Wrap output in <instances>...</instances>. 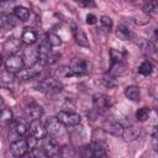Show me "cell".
Returning a JSON list of instances; mask_svg holds the SVG:
<instances>
[{"mask_svg":"<svg viewBox=\"0 0 158 158\" xmlns=\"http://www.w3.org/2000/svg\"><path fill=\"white\" fill-rule=\"evenodd\" d=\"M62 89H63L62 84L53 78H47V79L40 81V84L36 86V90L42 91L47 95H56V94L60 93Z\"/></svg>","mask_w":158,"mask_h":158,"instance_id":"1","label":"cell"},{"mask_svg":"<svg viewBox=\"0 0 158 158\" xmlns=\"http://www.w3.org/2000/svg\"><path fill=\"white\" fill-rule=\"evenodd\" d=\"M83 158H107V153L101 143L91 142L84 147Z\"/></svg>","mask_w":158,"mask_h":158,"instance_id":"2","label":"cell"},{"mask_svg":"<svg viewBox=\"0 0 158 158\" xmlns=\"http://www.w3.org/2000/svg\"><path fill=\"white\" fill-rule=\"evenodd\" d=\"M22 62H23V65L26 68H31L33 67L35 64L38 63V47L35 46V44H31V46H26L22 51Z\"/></svg>","mask_w":158,"mask_h":158,"instance_id":"3","label":"cell"},{"mask_svg":"<svg viewBox=\"0 0 158 158\" xmlns=\"http://www.w3.org/2000/svg\"><path fill=\"white\" fill-rule=\"evenodd\" d=\"M56 117L63 126H77L81 122V116L73 111H59Z\"/></svg>","mask_w":158,"mask_h":158,"instance_id":"4","label":"cell"},{"mask_svg":"<svg viewBox=\"0 0 158 158\" xmlns=\"http://www.w3.org/2000/svg\"><path fill=\"white\" fill-rule=\"evenodd\" d=\"M93 106L94 109L100 112V114H104L106 112L110 106H111V100L109 96H106L105 94H101V93H96L94 94L93 96Z\"/></svg>","mask_w":158,"mask_h":158,"instance_id":"5","label":"cell"},{"mask_svg":"<svg viewBox=\"0 0 158 158\" xmlns=\"http://www.w3.org/2000/svg\"><path fill=\"white\" fill-rule=\"evenodd\" d=\"M46 131L48 135H51V137L53 138H58L64 133V126L57 120V117H49L46 121Z\"/></svg>","mask_w":158,"mask_h":158,"instance_id":"6","label":"cell"},{"mask_svg":"<svg viewBox=\"0 0 158 158\" xmlns=\"http://www.w3.org/2000/svg\"><path fill=\"white\" fill-rule=\"evenodd\" d=\"M42 148L43 151L48 154L49 158H59V152H60V147L59 143L57 142L56 138L51 137V138H43V143H42Z\"/></svg>","mask_w":158,"mask_h":158,"instance_id":"7","label":"cell"},{"mask_svg":"<svg viewBox=\"0 0 158 158\" xmlns=\"http://www.w3.org/2000/svg\"><path fill=\"white\" fill-rule=\"evenodd\" d=\"M42 68H43V64H42V63H37V64H35V65L31 67V68H25V69L22 68L19 73L15 74V77H16L19 80H30V79L36 78V77L41 73Z\"/></svg>","mask_w":158,"mask_h":158,"instance_id":"8","label":"cell"},{"mask_svg":"<svg viewBox=\"0 0 158 158\" xmlns=\"http://www.w3.org/2000/svg\"><path fill=\"white\" fill-rule=\"evenodd\" d=\"M5 68L9 73L11 74H16L19 73L22 68H23V62L22 58L17 54H11L7 56V58L5 59Z\"/></svg>","mask_w":158,"mask_h":158,"instance_id":"9","label":"cell"},{"mask_svg":"<svg viewBox=\"0 0 158 158\" xmlns=\"http://www.w3.org/2000/svg\"><path fill=\"white\" fill-rule=\"evenodd\" d=\"M26 116L28 118H31L32 121L33 120H40V117L43 115V109L41 105H38L36 101L33 100H30L26 105H25V109H23Z\"/></svg>","mask_w":158,"mask_h":158,"instance_id":"10","label":"cell"},{"mask_svg":"<svg viewBox=\"0 0 158 158\" xmlns=\"http://www.w3.org/2000/svg\"><path fill=\"white\" fill-rule=\"evenodd\" d=\"M28 146H27V142L26 139H15L14 142H11L10 144V152L14 157L16 158H21V157H25L26 153L28 152Z\"/></svg>","mask_w":158,"mask_h":158,"instance_id":"11","label":"cell"},{"mask_svg":"<svg viewBox=\"0 0 158 158\" xmlns=\"http://www.w3.org/2000/svg\"><path fill=\"white\" fill-rule=\"evenodd\" d=\"M30 132L31 136H33L36 139H43L47 136V131L44 125L41 122V120H33L30 123Z\"/></svg>","mask_w":158,"mask_h":158,"instance_id":"12","label":"cell"},{"mask_svg":"<svg viewBox=\"0 0 158 158\" xmlns=\"http://www.w3.org/2000/svg\"><path fill=\"white\" fill-rule=\"evenodd\" d=\"M70 69L73 72L74 75H84L89 72V64L85 59H81V58H75L72 60L70 63Z\"/></svg>","mask_w":158,"mask_h":158,"instance_id":"13","label":"cell"},{"mask_svg":"<svg viewBox=\"0 0 158 158\" xmlns=\"http://www.w3.org/2000/svg\"><path fill=\"white\" fill-rule=\"evenodd\" d=\"M141 133H142V127H139L137 125H131L123 130L122 137L126 142H135L136 139H138Z\"/></svg>","mask_w":158,"mask_h":158,"instance_id":"14","label":"cell"},{"mask_svg":"<svg viewBox=\"0 0 158 158\" xmlns=\"http://www.w3.org/2000/svg\"><path fill=\"white\" fill-rule=\"evenodd\" d=\"M20 47H21V41H19L15 37L7 38L2 44V49L5 53H7V56L16 54V52L20 49Z\"/></svg>","mask_w":158,"mask_h":158,"instance_id":"15","label":"cell"},{"mask_svg":"<svg viewBox=\"0 0 158 158\" xmlns=\"http://www.w3.org/2000/svg\"><path fill=\"white\" fill-rule=\"evenodd\" d=\"M73 36H74L75 43L79 44L80 47L88 48V47L90 46L89 40H88V36H86V33L83 31V28H80V27H74V28H73Z\"/></svg>","mask_w":158,"mask_h":158,"instance_id":"16","label":"cell"},{"mask_svg":"<svg viewBox=\"0 0 158 158\" xmlns=\"http://www.w3.org/2000/svg\"><path fill=\"white\" fill-rule=\"evenodd\" d=\"M16 17L14 15L6 14V15H0V28L4 31H10L16 26Z\"/></svg>","mask_w":158,"mask_h":158,"instance_id":"17","label":"cell"},{"mask_svg":"<svg viewBox=\"0 0 158 158\" xmlns=\"http://www.w3.org/2000/svg\"><path fill=\"white\" fill-rule=\"evenodd\" d=\"M123 130H125V127H123L122 123H120L118 121H111V122L106 123V126H105V131H106L107 133L115 136V137L122 136Z\"/></svg>","mask_w":158,"mask_h":158,"instance_id":"18","label":"cell"},{"mask_svg":"<svg viewBox=\"0 0 158 158\" xmlns=\"http://www.w3.org/2000/svg\"><path fill=\"white\" fill-rule=\"evenodd\" d=\"M137 46L141 48V51L147 54V56H152L156 52V46L149 41V40H146V38H138L137 41Z\"/></svg>","mask_w":158,"mask_h":158,"instance_id":"19","label":"cell"},{"mask_svg":"<svg viewBox=\"0 0 158 158\" xmlns=\"http://www.w3.org/2000/svg\"><path fill=\"white\" fill-rule=\"evenodd\" d=\"M52 47L48 44V42L47 41H43L40 46H38V57H40V63H42L43 65L46 64V62H47V58L49 57V54H51V52H52V49H51Z\"/></svg>","mask_w":158,"mask_h":158,"instance_id":"20","label":"cell"},{"mask_svg":"<svg viewBox=\"0 0 158 158\" xmlns=\"http://www.w3.org/2000/svg\"><path fill=\"white\" fill-rule=\"evenodd\" d=\"M37 41V32L32 28H25L22 35H21V42H23L26 46L35 44Z\"/></svg>","mask_w":158,"mask_h":158,"instance_id":"21","label":"cell"},{"mask_svg":"<svg viewBox=\"0 0 158 158\" xmlns=\"http://www.w3.org/2000/svg\"><path fill=\"white\" fill-rule=\"evenodd\" d=\"M125 96H126L128 100L133 101V102L139 101V99H141L139 88L136 86V85H128V86H126V89H125Z\"/></svg>","mask_w":158,"mask_h":158,"instance_id":"22","label":"cell"},{"mask_svg":"<svg viewBox=\"0 0 158 158\" xmlns=\"http://www.w3.org/2000/svg\"><path fill=\"white\" fill-rule=\"evenodd\" d=\"M14 78H15V74L9 73L7 70L1 72L0 73V86H2V88H12V84H14V80H15Z\"/></svg>","mask_w":158,"mask_h":158,"instance_id":"23","label":"cell"},{"mask_svg":"<svg viewBox=\"0 0 158 158\" xmlns=\"http://www.w3.org/2000/svg\"><path fill=\"white\" fill-rule=\"evenodd\" d=\"M14 121V115L12 111L7 107H4L0 110V125L1 126H9Z\"/></svg>","mask_w":158,"mask_h":158,"instance_id":"24","label":"cell"},{"mask_svg":"<svg viewBox=\"0 0 158 158\" xmlns=\"http://www.w3.org/2000/svg\"><path fill=\"white\" fill-rule=\"evenodd\" d=\"M30 15H31L30 10L27 7H25V6H15L14 7V16L16 19L21 20V21L28 20L30 19Z\"/></svg>","mask_w":158,"mask_h":158,"instance_id":"25","label":"cell"},{"mask_svg":"<svg viewBox=\"0 0 158 158\" xmlns=\"http://www.w3.org/2000/svg\"><path fill=\"white\" fill-rule=\"evenodd\" d=\"M27 130H28V126L22 120L17 118L14 121V132L16 133V136H19V137L23 136L27 132Z\"/></svg>","mask_w":158,"mask_h":158,"instance_id":"26","label":"cell"},{"mask_svg":"<svg viewBox=\"0 0 158 158\" xmlns=\"http://www.w3.org/2000/svg\"><path fill=\"white\" fill-rule=\"evenodd\" d=\"M116 36L118 37V40L122 41H128L132 37V32L128 30V27L126 26H118L116 30Z\"/></svg>","mask_w":158,"mask_h":158,"instance_id":"27","label":"cell"},{"mask_svg":"<svg viewBox=\"0 0 158 158\" xmlns=\"http://www.w3.org/2000/svg\"><path fill=\"white\" fill-rule=\"evenodd\" d=\"M142 10H143V14L147 16L148 15H156L157 10H158V2L157 1H148L143 5Z\"/></svg>","mask_w":158,"mask_h":158,"instance_id":"28","label":"cell"},{"mask_svg":"<svg viewBox=\"0 0 158 158\" xmlns=\"http://www.w3.org/2000/svg\"><path fill=\"white\" fill-rule=\"evenodd\" d=\"M110 57L112 59V63H123L125 64V59H126L125 52L117 51V49H111L110 51Z\"/></svg>","mask_w":158,"mask_h":158,"instance_id":"29","label":"cell"},{"mask_svg":"<svg viewBox=\"0 0 158 158\" xmlns=\"http://www.w3.org/2000/svg\"><path fill=\"white\" fill-rule=\"evenodd\" d=\"M54 74L59 79H62V78H69V77L74 75L73 72H72V69H70V67H67V65H63V67L57 68L56 72H54Z\"/></svg>","mask_w":158,"mask_h":158,"instance_id":"30","label":"cell"},{"mask_svg":"<svg viewBox=\"0 0 158 158\" xmlns=\"http://www.w3.org/2000/svg\"><path fill=\"white\" fill-rule=\"evenodd\" d=\"M138 72H139V74H142V75H149V74L153 72V65H152V63H151L149 60H143V62L139 64V67H138Z\"/></svg>","mask_w":158,"mask_h":158,"instance_id":"31","label":"cell"},{"mask_svg":"<svg viewBox=\"0 0 158 158\" xmlns=\"http://www.w3.org/2000/svg\"><path fill=\"white\" fill-rule=\"evenodd\" d=\"M101 81H102V84H104L106 88H114V86H116V85H117L116 78H115L114 75H111L110 73L104 74V75H102V78H101Z\"/></svg>","mask_w":158,"mask_h":158,"instance_id":"32","label":"cell"},{"mask_svg":"<svg viewBox=\"0 0 158 158\" xmlns=\"http://www.w3.org/2000/svg\"><path fill=\"white\" fill-rule=\"evenodd\" d=\"M46 41L48 42V44H49L51 47H58V46L62 44V40H60V37H59L58 35L53 33V32L47 33V40H46Z\"/></svg>","mask_w":158,"mask_h":158,"instance_id":"33","label":"cell"},{"mask_svg":"<svg viewBox=\"0 0 158 158\" xmlns=\"http://www.w3.org/2000/svg\"><path fill=\"white\" fill-rule=\"evenodd\" d=\"M149 115H151V109L147 107V106H143V107L138 109V111L136 112V118L138 121L143 122V121H146L149 117Z\"/></svg>","mask_w":158,"mask_h":158,"instance_id":"34","label":"cell"},{"mask_svg":"<svg viewBox=\"0 0 158 158\" xmlns=\"http://www.w3.org/2000/svg\"><path fill=\"white\" fill-rule=\"evenodd\" d=\"M59 158H77V156H75V152L73 151L72 147H69V146H64V147L60 148Z\"/></svg>","mask_w":158,"mask_h":158,"instance_id":"35","label":"cell"},{"mask_svg":"<svg viewBox=\"0 0 158 158\" xmlns=\"http://www.w3.org/2000/svg\"><path fill=\"white\" fill-rule=\"evenodd\" d=\"M125 64L123 63H112V67H111V70L109 72L111 75L116 77V75H121L125 73Z\"/></svg>","mask_w":158,"mask_h":158,"instance_id":"36","label":"cell"},{"mask_svg":"<svg viewBox=\"0 0 158 158\" xmlns=\"http://www.w3.org/2000/svg\"><path fill=\"white\" fill-rule=\"evenodd\" d=\"M31 158H49L42 147H35L31 149Z\"/></svg>","mask_w":158,"mask_h":158,"instance_id":"37","label":"cell"},{"mask_svg":"<svg viewBox=\"0 0 158 158\" xmlns=\"http://www.w3.org/2000/svg\"><path fill=\"white\" fill-rule=\"evenodd\" d=\"M12 1H0V15H6L9 14L7 10H10L12 7ZM15 7V6H14ZM12 7V9H14Z\"/></svg>","mask_w":158,"mask_h":158,"instance_id":"38","label":"cell"},{"mask_svg":"<svg viewBox=\"0 0 158 158\" xmlns=\"http://www.w3.org/2000/svg\"><path fill=\"white\" fill-rule=\"evenodd\" d=\"M100 23H101V26H102L104 28L110 30V28L112 27V19L109 17V16H106V15H104V16L100 17Z\"/></svg>","mask_w":158,"mask_h":158,"instance_id":"39","label":"cell"},{"mask_svg":"<svg viewBox=\"0 0 158 158\" xmlns=\"http://www.w3.org/2000/svg\"><path fill=\"white\" fill-rule=\"evenodd\" d=\"M133 19H135L133 21H135L137 25H146V23H148V21H149V16H147V15H144V14L137 15V16H135Z\"/></svg>","mask_w":158,"mask_h":158,"instance_id":"40","label":"cell"},{"mask_svg":"<svg viewBox=\"0 0 158 158\" xmlns=\"http://www.w3.org/2000/svg\"><path fill=\"white\" fill-rule=\"evenodd\" d=\"M59 58H60V54H59V53H57V52H51L49 57L47 58V62H46V64L53 65V64H56V63L58 62V59H59Z\"/></svg>","mask_w":158,"mask_h":158,"instance_id":"41","label":"cell"},{"mask_svg":"<svg viewBox=\"0 0 158 158\" xmlns=\"http://www.w3.org/2000/svg\"><path fill=\"white\" fill-rule=\"evenodd\" d=\"M142 158H158V153H157V149H151V151H148V152H146L143 156H142Z\"/></svg>","mask_w":158,"mask_h":158,"instance_id":"42","label":"cell"},{"mask_svg":"<svg viewBox=\"0 0 158 158\" xmlns=\"http://www.w3.org/2000/svg\"><path fill=\"white\" fill-rule=\"evenodd\" d=\"M96 16L94 15V14H88L86 15V23H89V25H93V23H95L96 22Z\"/></svg>","mask_w":158,"mask_h":158,"instance_id":"43","label":"cell"},{"mask_svg":"<svg viewBox=\"0 0 158 158\" xmlns=\"http://www.w3.org/2000/svg\"><path fill=\"white\" fill-rule=\"evenodd\" d=\"M78 4L81 6H86V7H94L95 6V2H93V1H79Z\"/></svg>","mask_w":158,"mask_h":158,"instance_id":"44","label":"cell"},{"mask_svg":"<svg viewBox=\"0 0 158 158\" xmlns=\"http://www.w3.org/2000/svg\"><path fill=\"white\" fill-rule=\"evenodd\" d=\"M1 65H2V56L0 54V67H1Z\"/></svg>","mask_w":158,"mask_h":158,"instance_id":"45","label":"cell"},{"mask_svg":"<svg viewBox=\"0 0 158 158\" xmlns=\"http://www.w3.org/2000/svg\"><path fill=\"white\" fill-rule=\"evenodd\" d=\"M2 104H4V100H2V98H1V96H0V106H1V105H2Z\"/></svg>","mask_w":158,"mask_h":158,"instance_id":"46","label":"cell"},{"mask_svg":"<svg viewBox=\"0 0 158 158\" xmlns=\"http://www.w3.org/2000/svg\"><path fill=\"white\" fill-rule=\"evenodd\" d=\"M23 158H31V157H30V156H25Z\"/></svg>","mask_w":158,"mask_h":158,"instance_id":"47","label":"cell"}]
</instances>
